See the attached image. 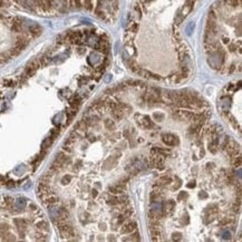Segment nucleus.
<instances>
[{
  "instance_id": "22",
  "label": "nucleus",
  "mask_w": 242,
  "mask_h": 242,
  "mask_svg": "<svg viewBox=\"0 0 242 242\" xmlns=\"http://www.w3.org/2000/svg\"><path fill=\"white\" fill-rule=\"evenodd\" d=\"M137 29H138V25H137V24H133L131 26V30L133 31V32H136Z\"/></svg>"
},
{
  "instance_id": "23",
  "label": "nucleus",
  "mask_w": 242,
  "mask_h": 242,
  "mask_svg": "<svg viewBox=\"0 0 242 242\" xmlns=\"http://www.w3.org/2000/svg\"><path fill=\"white\" fill-rule=\"evenodd\" d=\"M230 238H231V234H230L229 232H224V233H223V239H225V240H230Z\"/></svg>"
},
{
  "instance_id": "4",
  "label": "nucleus",
  "mask_w": 242,
  "mask_h": 242,
  "mask_svg": "<svg viewBox=\"0 0 242 242\" xmlns=\"http://www.w3.org/2000/svg\"><path fill=\"white\" fill-rule=\"evenodd\" d=\"M162 141L164 142L166 145H169V146H174V145H177V144H179V138H177V136L173 135L171 133L163 134V135H162Z\"/></svg>"
},
{
  "instance_id": "17",
  "label": "nucleus",
  "mask_w": 242,
  "mask_h": 242,
  "mask_svg": "<svg viewBox=\"0 0 242 242\" xmlns=\"http://www.w3.org/2000/svg\"><path fill=\"white\" fill-rule=\"evenodd\" d=\"M105 126H106L108 130H113V128H114V123H113L111 120H106V121H105Z\"/></svg>"
},
{
  "instance_id": "26",
  "label": "nucleus",
  "mask_w": 242,
  "mask_h": 242,
  "mask_svg": "<svg viewBox=\"0 0 242 242\" xmlns=\"http://www.w3.org/2000/svg\"><path fill=\"white\" fill-rule=\"evenodd\" d=\"M188 186H189V188H194V186H195V182H194V181L191 182L190 184H188Z\"/></svg>"
},
{
  "instance_id": "2",
  "label": "nucleus",
  "mask_w": 242,
  "mask_h": 242,
  "mask_svg": "<svg viewBox=\"0 0 242 242\" xmlns=\"http://www.w3.org/2000/svg\"><path fill=\"white\" fill-rule=\"evenodd\" d=\"M173 115H174L175 118H177V120H180V121H196L198 118L201 117L200 115H196V114H194L193 112L183 111V110L176 111Z\"/></svg>"
},
{
  "instance_id": "12",
  "label": "nucleus",
  "mask_w": 242,
  "mask_h": 242,
  "mask_svg": "<svg viewBox=\"0 0 242 242\" xmlns=\"http://www.w3.org/2000/svg\"><path fill=\"white\" fill-rule=\"evenodd\" d=\"M151 211L155 212L156 214H159V213H160V211H161V203H153Z\"/></svg>"
},
{
  "instance_id": "28",
  "label": "nucleus",
  "mask_w": 242,
  "mask_h": 242,
  "mask_svg": "<svg viewBox=\"0 0 242 242\" xmlns=\"http://www.w3.org/2000/svg\"><path fill=\"white\" fill-rule=\"evenodd\" d=\"M1 5H2V0H0V6H1Z\"/></svg>"
},
{
  "instance_id": "1",
  "label": "nucleus",
  "mask_w": 242,
  "mask_h": 242,
  "mask_svg": "<svg viewBox=\"0 0 242 242\" xmlns=\"http://www.w3.org/2000/svg\"><path fill=\"white\" fill-rule=\"evenodd\" d=\"M223 58H224V54L222 50L215 49L214 51H211V55L209 57V63L211 64V66L213 68H219L223 63Z\"/></svg>"
},
{
  "instance_id": "15",
  "label": "nucleus",
  "mask_w": 242,
  "mask_h": 242,
  "mask_svg": "<svg viewBox=\"0 0 242 242\" xmlns=\"http://www.w3.org/2000/svg\"><path fill=\"white\" fill-rule=\"evenodd\" d=\"M172 182V179L170 177V176H163V177H161V181H160V183H163V184H170Z\"/></svg>"
},
{
  "instance_id": "9",
  "label": "nucleus",
  "mask_w": 242,
  "mask_h": 242,
  "mask_svg": "<svg viewBox=\"0 0 242 242\" xmlns=\"http://www.w3.org/2000/svg\"><path fill=\"white\" fill-rule=\"evenodd\" d=\"M192 7H193V3H192V2H189V3H186V5L184 6V8H183V10H182V17H183V18L190 13V11L192 10Z\"/></svg>"
},
{
  "instance_id": "3",
  "label": "nucleus",
  "mask_w": 242,
  "mask_h": 242,
  "mask_svg": "<svg viewBox=\"0 0 242 242\" xmlns=\"http://www.w3.org/2000/svg\"><path fill=\"white\" fill-rule=\"evenodd\" d=\"M160 93L161 91L159 88H154V87H151L149 88L146 93L144 94V101L149 102V103H156V102H160Z\"/></svg>"
},
{
  "instance_id": "11",
  "label": "nucleus",
  "mask_w": 242,
  "mask_h": 242,
  "mask_svg": "<svg viewBox=\"0 0 242 242\" xmlns=\"http://www.w3.org/2000/svg\"><path fill=\"white\" fill-rule=\"evenodd\" d=\"M110 191H111V193H113V194H118V193H122L123 189L120 188V185H114V186L110 188Z\"/></svg>"
},
{
  "instance_id": "19",
  "label": "nucleus",
  "mask_w": 242,
  "mask_h": 242,
  "mask_svg": "<svg viewBox=\"0 0 242 242\" xmlns=\"http://www.w3.org/2000/svg\"><path fill=\"white\" fill-rule=\"evenodd\" d=\"M233 165L234 166H240L241 165V156H238V159H235L233 161Z\"/></svg>"
},
{
  "instance_id": "8",
  "label": "nucleus",
  "mask_w": 242,
  "mask_h": 242,
  "mask_svg": "<svg viewBox=\"0 0 242 242\" xmlns=\"http://www.w3.org/2000/svg\"><path fill=\"white\" fill-rule=\"evenodd\" d=\"M112 114H113V117L115 120H122L124 117V112H123V110H122L120 106L114 107L113 111H112Z\"/></svg>"
},
{
  "instance_id": "16",
  "label": "nucleus",
  "mask_w": 242,
  "mask_h": 242,
  "mask_svg": "<svg viewBox=\"0 0 242 242\" xmlns=\"http://www.w3.org/2000/svg\"><path fill=\"white\" fill-rule=\"evenodd\" d=\"M108 203L112 204V205H117V204H120L118 199H117V198H115V196H113V198H111V199H108Z\"/></svg>"
},
{
  "instance_id": "5",
  "label": "nucleus",
  "mask_w": 242,
  "mask_h": 242,
  "mask_svg": "<svg viewBox=\"0 0 242 242\" xmlns=\"http://www.w3.org/2000/svg\"><path fill=\"white\" fill-rule=\"evenodd\" d=\"M136 120H137V123L138 125L143 127V128H150V127H153V123H152L151 118L149 116H145V115H136Z\"/></svg>"
},
{
  "instance_id": "25",
  "label": "nucleus",
  "mask_w": 242,
  "mask_h": 242,
  "mask_svg": "<svg viewBox=\"0 0 242 242\" xmlns=\"http://www.w3.org/2000/svg\"><path fill=\"white\" fill-rule=\"evenodd\" d=\"M74 3H75V6H76L77 8H81V0H74Z\"/></svg>"
},
{
  "instance_id": "6",
  "label": "nucleus",
  "mask_w": 242,
  "mask_h": 242,
  "mask_svg": "<svg viewBox=\"0 0 242 242\" xmlns=\"http://www.w3.org/2000/svg\"><path fill=\"white\" fill-rule=\"evenodd\" d=\"M225 147H227L228 153L231 154V155H235L237 152L239 151V145L234 141H231V140H228V143H227Z\"/></svg>"
},
{
  "instance_id": "10",
  "label": "nucleus",
  "mask_w": 242,
  "mask_h": 242,
  "mask_svg": "<svg viewBox=\"0 0 242 242\" xmlns=\"http://www.w3.org/2000/svg\"><path fill=\"white\" fill-rule=\"evenodd\" d=\"M218 144H219V140H218V138H214V140H212V141L209 143V149H210V151H211L212 153H215V152H216V146H218Z\"/></svg>"
},
{
  "instance_id": "14",
  "label": "nucleus",
  "mask_w": 242,
  "mask_h": 242,
  "mask_svg": "<svg viewBox=\"0 0 242 242\" xmlns=\"http://www.w3.org/2000/svg\"><path fill=\"white\" fill-rule=\"evenodd\" d=\"M173 208H174V201H172V200L167 201L164 204V209H166L167 211H171Z\"/></svg>"
},
{
  "instance_id": "13",
  "label": "nucleus",
  "mask_w": 242,
  "mask_h": 242,
  "mask_svg": "<svg viewBox=\"0 0 242 242\" xmlns=\"http://www.w3.org/2000/svg\"><path fill=\"white\" fill-rule=\"evenodd\" d=\"M140 240V234L136 232V233H134L133 235H131V238H128V239H124V241H138Z\"/></svg>"
},
{
  "instance_id": "20",
  "label": "nucleus",
  "mask_w": 242,
  "mask_h": 242,
  "mask_svg": "<svg viewBox=\"0 0 242 242\" xmlns=\"http://www.w3.org/2000/svg\"><path fill=\"white\" fill-rule=\"evenodd\" d=\"M228 3L231 5V6H233V7H237V6L239 5V1H238V0H228Z\"/></svg>"
},
{
  "instance_id": "21",
  "label": "nucleus",
  "mask_w": 242,
  "mask_h": 242,
  "mask_svg": "<svg viewBox=\"0 0 242 242\" xmlns=\"http://www.w3.org/2000/svg\"><path fill=\"white\" fill-rule=\"evenodd\" d=\"M182 237V234L180 233V232H176V233H174L173 234V240H180Z\"/></svg>"
},
{
  "instance_id": "7",
  "label": "nucleus",
  "mask_w": 242,
  "mask_h": 242,
  "mask_svg": "<svg viewBox=\"0 0 242 242\" xmlns=\"http://www.w3.org/2000/svg\"><path fill=\"white\" fill-rule=\"evenodd\" d=\"M136 228H137L136 222L131 221V222H128V223H126V224L123 227V229H122L121 232L122 233H132V232H134L136 230Z\"/></svg>"
},
{
  "instance_id": "24",
  "label": "nucleus",
  "mask_w": 242,
  "mask_h": 242,
  "mask_svg": "<svg viewBox=\"0 0 242 242\" xmlns=\"http://www.w3.org/2000/svg\"><path fill=\"white\" fill-rule=\"evenodd\" d=\"M71 176H65V177L63 179V183H64V184H67V183L71 181Z\"/></svg>"
},
{
  "instance_id": "18",
  "label": "nucleus",
  "mask_w": 242,
  "mask_h": 242,
  "mask_svg": "<svg viewBox=\"0 0 242 242\" xmlns=\"http://www.w3.org/2000/svg\"><path fill=\"white\" fill-rule=\"evenodd\" d=\"M232 222V219H230V218H224L223 220H221L220 221V225H227V224H229V223H231Z\"/></svg>"
},
{
  "instance_id": "27",
  "label": "nucleus",
  "mask_w": 242,
  "mask_h": 242,
  "mask_svg": "<svg viewBox=\"0 0 242 242\" xmlns=\"http://www.w3.org/2000/svg\"><path fill=\"white\" fill-rule=\"evenodd\" d=\"M154 116H155V118H163V115H159V114H155V115H154Z\"/></svg>"
}]
</instances>
